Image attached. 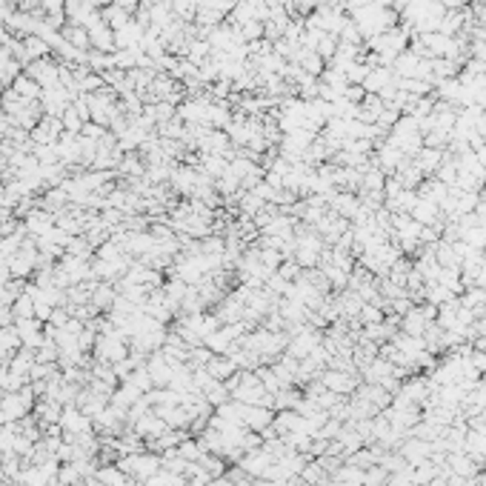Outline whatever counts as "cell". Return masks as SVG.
<instances>
[{
    "label": "cell",
    "mask_w": 486,
    "mask_h": 486,
    "mask_svg": "<svg viewBox=\"0 0 486 486\" xmlns=\"http://www.w3.org/2000/svg\"><path fill=\"white\" fill-rule=\"evenodd\" d=\"M272 423V415L266 412V406H243V426H249V429H266V426Z\"/></svg>",
    "instance_id": "cell-1"
}]
</instances>
